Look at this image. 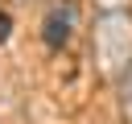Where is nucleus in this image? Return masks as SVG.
Here are the masks:
<instances>
[{
  "label": "nucleus",
  "instance_id": "obj_2",
  "mask_svg": "<svg viewBox=\"0 0 132 124\" xmlns=\"http://www.w3.org/2000/svg\"><path fill=\"white\" fill-rule=\"evenodd\" d=\"M74 29H78V8H74V0H54V4L45 8V17H41V41H45L50 50H66L70 37H74Z\"/></svg>",
  "mask_w": 132,
  "mask_h": 124
},
{
  "label": "nucleus",
  "instance_id": "obj_1",
  "mask_svg": "<svg viewBox=\"0 0 132 124\" xmlns=\"http://www.w3.org/2000/svg\"><path fill=\"white\" fill-rule=\"evenodd\" d=\"M91 58L95 70L120 83L132 66V12H99L91 29Z\"/></svg>",
  "mask_w": 132,
  "mask_h": 124
},
{
  "label": "nucleus",
  "instance_id": "obj_5",
  "mask_svg": "<svg viewBox=\"0 0 132 124\" xmlns=\"http://www.w3.org/2000/svg\"><path fill=\"white\" fill-rule=\"evenodd\" d=\"M8 33H12V17H8L4 8H0V45L8 41Z\"/></svg>",
  "mask_w": 132,
  "mask_h": 124
},
{
  "label": "nucleus",
  "instance_id": "obj_4",
  "mask_svg": "<svg viewBox=\"0 0 132 124\" xmlns=\"http://www.w3.org/2000/svg\"><path fill=\"white\" fill-rule=\"evenodd\" d=\"M99 12H132V0H95Z\"/></svg>",
  "mask_w": 132,
  "mask_h": 124
},
{
  "label": "nucleus",
  "instance_id": "obj_3",
  "mask_svg": "<svg viewBox=\"0 0 132 124\" xmlns=\"http://www.w3.org/2000/svg\"><path fill=\"white\" fill-rule=\"evenodd\" d=\"M120 120L132 124V66H128V74L120 79Z\"/></svg>",
  "mask_w": 132,
  "mask_h": 124
}]
</instances>
